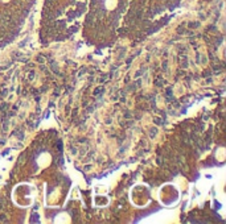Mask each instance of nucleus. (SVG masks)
<instances>
[{
	"label": "nucleus",
	"mask_w": 226,
	"mask_h": 224,
	"mask_svg": "<svg viewBox=\"0 0 226 224\" xmlns=\"http://www.w3.org/2000/svg\"><path fill=\"white\" fill-rule=\"evenodd\" d=\"M50 162H52V157H50V154H48V153H43V154L38 157V163H40L41 166H48Z\"/></svg>",
	"instance_id": "1"
},
{
	"label": "nucleus",
	"mask_w": 226,
	"mask_h": 224,
	"mask_svg": "<svg viewBox=\"0 0 226 224\" xmlns=\"http://www.w3.org/2000/svg\"><path fill=\"white\" fill-rule=\"evenodd\" d=\"M56 221H58V223H69V221H70V216L68 215L66 212H61V213H58V215H57Z\"/></svg>",
	"instance_id": "2"
},
{
	"label": "nucleus",
	"mask_w": 226,
	"mask_h": 224,
	"mask_svg": "<svg viewBox=\"0 0 226 224\" xmlns=\"http://www.w3.org/2000/svg\"><path fill=\"white\" fill-rule=\"evenodd\" d=\"M3 1H4V3H8V1H9V0H3Z\"/></svg>",
	"instance_id": "3"
}]
</instances>
